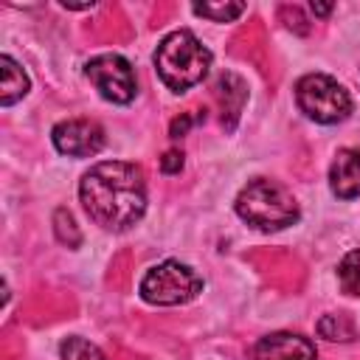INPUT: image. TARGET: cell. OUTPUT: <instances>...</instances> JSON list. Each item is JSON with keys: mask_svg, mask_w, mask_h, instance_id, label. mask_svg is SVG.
Listing matches in <instances>:
<instances>
[{"mask_svg": "<svg viewBox=\"0 0 360 360\" xmlns=\"http://www.w3.org/2000/svg\"><path fill=\"white\" fill-rule=\"evenodd\" d=\"M236 214L259 231H278L298 219V205L281 183L259 177L239 191Z\"/></svg>", "mask_w": 360, "mask_h": 360, "instance_id": "3", "label": "cell"}, {"mask_svg": "<svg viewBox=\"0 0 360 360\" xmlns=\"http://www.w3.org/2000/svg\"><path fill=\"white\" fill-rule=\"evenodd\" d=\"M87 79L96 84V90L112 101V104H129L135 98V90H138V82H135V70L132 65L118 56V53H101V56H93L84 68Z\"/></svg>", "mask_w": 360, "mask_h": 360, "instance_id": "6", "label": "cell"}, {"mask_svg": "<svg viewBox=\"0 0 360 360\" xmlns=\"http://www.w3.org/2000/svg\"><path fill=\"white\" fill-rule=\"evenodd\" d=\"M51 138H53V146L68 158H90L104 146V129L90 118L59 121Z\"/></svg>", "mask_w": 360, "mask_h": 360, "instance_id": "7", "label": "cell"}, {"mask_svg": "<svg viewBox=\"0 0 360 360\" xmlns=\"http://www.w3.org/2000/svg\"><path fill=\"white\" fill-rule=\"evenodd\" d=\"M329 186L340 200H354L360 194V152L340 149L329 166Z\"/></svg>", "mask_w": 360, "mask_h": 360, "instance_id": "9", "label": "cell"}, {"mask_svg": "<svg viewBox=\"0 0 360 360\" xmlns=\"http://www.w3.org/2000/svg\"><path fill=\"white\" fill-rule=\"evenodd\" d=\"M59 354H62V360H104L101 349L84 338H65L59 346Z\"/></svg>", "mask_w": 360, "mask_h": 360, "instance_id": "13", "label": "cell"}, {"mask_svg": "<svg viewBox=\"0 0 360 360\" xmlns=\"http://www.w3.org/2000/svg\"><path fill=\"white\" fill-rule=\"evenodd\" d=\"M318 352L309 338L292 332H273L253 343L250 360H315Z\"/></svg>", "mask_w": 360, "mask_h": 360, "instance_id": "8", "label": "cell"}, {"mask_svg": "<svg viewBox=\"0 0 360 360\" xmlns=\"http://www.w3.org/2000/svg\"><path fill=\"white\" fill-rule=\"evenodd\" d=\"M28 93V76L11 56H0V104L8 107Z\"/></svg>", "mask_w": 360, "mask_h": 360, "instance_id": "10", "label": "cell"}, {"mask_svg": "<svg viewBox=\"0 0 360 360\" xmlns=\"http://www.w3.org/2000/svg\"><path fill=\"white\" fill-rule=\"evenodd\" d=\"M53 222H56V236H59V242H65L68 248H76V245L82 242V233L76 231V222H73L70 211L59 208L56 217H53Z\"/></svg>", "mask_w": 360, "mask_h": 360, "instance_id": "15", "label": "cell"}, {"mask_svg": "<svg viewBox=\"0 0 360 360\" xmlns=\"http://www.w3.org/2000/svg\"><path fill=\"white\" fill-rule=\"evenodd\" d=\"M188 127H191V115H180V118H174V121H172V138L186 135Z\"/></svg>", "mask_w": 360, "mask_h": 360, "instance_id": "17", "label": "cell"}, {"mask_svg": "<svg viewBox=\"0 0 360 360\" xmlns=\"http://www.w3.org/2000/svg\"><path fill=\"white\" fill-rule=\"evenodd\" d=\"M295 101L301 112L318 124H338L352 112V98L332 76L309 73L295 84Z\"/></svg>", "mask_w": 360, "mask_h": 360, "instance_id": "4", "label": "cell"}, {"mask_svg": "<svg viewBox=\"0 0 360 360\" xmlns=\"http://www.w3.org/2000/svg\"><path fill=\"white\" fill-rule=\"evenodd\" d=\"M208 68L211 51L191 31L183 28L163 37L155 51V70L160 82L174 93H186L188 87L200 84L208 76Z\"/></svg>", "mask_w": 360, "mask_h": 360, "instance_id": "2", "label": "cell"}, {"mask_svg": "<svg viewBox=\"0 0 360 360\" xmlns=\"http://www.w3.org/2000/svg\"><path fill=\"white\" fill-rule=\"evenodd\" d=\"M312 11H315V14H329L332 6H329V3H312Z\"/></svg>", "mask_w": 360, "mask_h": 360, "instance_id": "18", "label": "cell"}, {"mask_svg": "<svg viewBox=\"0 0 360 360\" xmlns=\"http://www.w3.org/2000/svg\"><path fill=\"white\" fill-rule=\"evenodd\" d=\"M197 292H202V278L180 262H163L146 270L141 278V298L155 307H174L191 301Z\"/></svg>", "mask_w": 360, "mask_h": 360, "instance_id": "5", "label": "cell"}, {"mask_svg": "<svg viewBox=\"0 0 360 360\" xmlns=\"http://www.w3.org/2000/svg\"><path fill=\"white\" fill-rule=\"evenodd\" d=\"M338 278H340L343 292L360 295V248L343 256V262L338 264Z\"/></svg>", "mask_w": 360, "mask_h": 360, "instance_id": "11", "label": "cell"}, {"mask_svg": "<svg viewBox=\"0 0 360 360\" xmlns=\"http://www.w3.org/2000/svg\"><path fill=\"white\" fill-rule=\"evenodd\" d=\"M194 14L214 20V22H231L245 11V3H194Z\"/></svg>", "mask_w": 360, "mask_h": 360, "instance_id": "12", "label": "cell"}, {"mask_svg": "<svg viewBox=\"0 0 360 360\" xmlns=\"http://www.w3.org/2000/svg\"><path fill=\"white\" fill-rule=\"evenodd\" d=\"M318 332L326 340H352L354 338V326L349 323L346 315H323L318 321Z\"/></svg>", "mask_w": 360, "mask_h": 360, "instance_id": "14", "label": "cell"}, {"mask_svg": "<svg viewBox=\"0 0 360 360\" xmlns=\"http://www.w3.org/2000/svg\"><path fill=\"white\" fill-rule=\"evenodd\" d=\"M160 169H163L166 174H177V172L183 169V152H177V149H169V152L160 158Z\"/></svg>", "mask_w": 360, "mask_h": 360, "instance_id": "16", "label": "cell"}, {"mask_svg": "<svg viewBox=\"0 0 360 360\" xmlns=\"http://www.w3.org/2000/svg\"><path fill=\"white\" fill-rule=\"evenodd\" d=\"M79 200L96 225L107 231H127L146 211L143 172L127 160L96 163L79 183Z\"/></svg>", "mask_w": 360, "mask_h": 360, "instance_id": "1", "label": "cell"}]
</instances>
